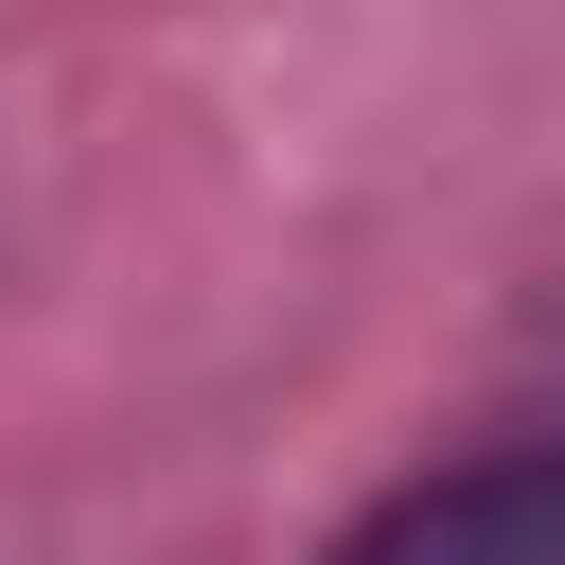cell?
Returning a JSON list of instances; mask_svg holds the SVG:
<instances>
[{
	"label": "cell",
	"instance_id": "1",
	"mask_svg": "<svg viewBox=\"0 0 565 565\" xmlns=\"http://www.w3.org/2000/svg\"><path fill=\"white\" fill-rule=\"evenodd\" d=\"M318 565H565V406L547 424H494L424 477H388Z\"/></svg>",
	"mask_w": 565,
	"mask_h": 565
}]
</instances>
